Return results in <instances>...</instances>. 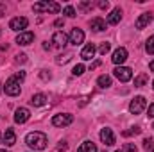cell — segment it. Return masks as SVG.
I'll return each mask as SVG.
<instances>
[{"instance_id": "6da1fadb", "label": "cell", "mask_w": 154, "mask_h": 152, "mask_svg": "<svg viewBox=\"0 0 154 152\" xmlns=\"http://www.w3.org/2000/svg\"><path fill=\"white\" fill-rule=\"evenodd\" d=\"M25 79V72H18L16 75L9 77L7 81H5V84H4V91H5V95H9V97H16V95H20V91H22V88H20V82Z\"/></svg>"}, {"instance_id": "74e56055", "label": "cell", "mask_w": 154, "mask_h": 152, "mask_svg": "<svg viewBox=\"0 0 154 152\" xmlns=\"http://www.w3.org/2000/svg\"><path fill=\"white\" fill-rule=\"evenodd\" d=\"M66 149H68V145H66L65 141H61V143L57 145V150H66Z\"/></svg>"}, {"instance_id": "2e32d148", "label": "cell", "mask_w": 154, "mask_h": 152, "mask_svg": "<svg viewBox=\"0 0 154 152\" xmlns=\"http://www.w3.org/2000/svg\"><path fill=\"white\" fill-rule=\"evenodd\" d=\"M90 27H91L95 32H100V31H104V29H106V22H104V18L97 16V18H93V20L90 22Z\"/></svg>"}, {"instance_id": "d4e9b609", "label": "cell", "mask_w": 154, "mask_h": 152, "mask_svg": "<svg viewBox=\"0 0 154 152\" xmlns=\"http://www.w3.org/2000/svg\"><path fill=\"white\" fill-rule=\"evenodd\" d=\"M63 14H66L68 18H74V16H75V9H74L72 5H66V7L63 9Z\"/></svg>"}, {"instance_id": "9a60e30c", "label": "cell", "mask_w": 154, "mask_h": 152, "mask_svg": "<svg viewBox=\"0 0 154 152\" xmlns=\"http://www.w3.org/2000/svg\"><path fill=\"white\" fill-rule=\"evenodd\" d=\"M82 41H84V32H82V31H81V29H72V32H70V43H72V45H81V43H82Z\"/></svg>"}, {"instance_id": "83f0119b", "label": "cell", "mask_w": 154, "mask_h": 152, "mask_svg": "<svg viewBox=\"0 0 154 152\" xmlns=\"http://www.w3.org/2000/svg\"><path fill=\"white\" fill-rule=\"evenodd\" d=\"M136 150H138V149H136L134 143H125L124 149H122V152H136Z\"/></svg>"}, {"instance_id": "e0dca14e", "label": "cell", "mask_w": 154, "mask_h": 152, "mask_svg": "<svg viewBox=\"0 0 154 152\" xmlns=\"http://www.w3.org/2000/svg\"><path fill=\"white\" fill-rule=\"evenodd\" d=\"M4 143L7 147H13L16 143V134H14L13 129H5V132H4Z\"/></svg>"}, {"instance_id": "1f68e13d", "label": "cell", "mask_w": 154, "mask_h": 152, "mask_svg": "<svg viewBox=\"0 0 154 152\" xmlns=\"http://www.w3.org/2000/svg\"><path fill=\"white\" fill-rule=\"evenodd\" d=\"M16 61H18V63H25V61H27V56H25V54H18V56H16Z\"/></svg>"}, {"instance_id": "f35d334b", "label": "cell", "mask_w": 154, "mask_h": 152, "mask_svg": "<svg viewBox=\"0 0 154 152\" xmlns=\"http://www.w3.org/2000/svg\"><path fill=\"white\" fill-rule=\"evenodd\" d=\"M54 25H56V27H63V25H65V22L59 18V20H56V23H54Z\"/></svg>"}, {"instance_id": "4fadbf2b", "label": "cell", "mask_w": 154, "mask_h": 152, "mask_svg": "<svg viewBox=\"0 0 154 152\" xmlns=\"http://www.w3.org/2000/svg\"><path fill=\"white\" fill-rule=\"evenodd\" d=\"M151 20H152V14H151V13H143V14H142V16H140V18L136 20L134 27L142 31V29H145V27H147V25L151 23Z\"/></svg>"}, {"instance_id": "4316f807", "label": "cell", "mask_w": 154, "mask_h": 152, "mask_svg": "<svg viewBox=\"0 0 154 152\" xmlns=\"http://www.w3.org/2000/svg\"><path fill=\"white\" fill-rule=\"evenodd\" d=\"M72 74L74 75H82L84 74V65H75L74 70H72Z\"/></svg>"}, {"instance_id": "8992f818", "label": "cell", "mask_w": 154, "mask_h": 152, "mask_svg": "<svg viewBox=\"0 0 154 152\" xmlns=\"http://www.w3.org/2000/svg\"><path fill=\"white\" fill-rule=\"evenodd\" d=\"M74 122V116L68 113H61V114H56L54 118H52V125L54 127H66V125H70Z\"/></svg>"}, {"instance_id": "603a6c76", "label": "cell", "mask_w": 154, "mask_h": 152, "mask_svg": "<svg viewBox=\"0 0 154 152\" xmlns=\"http://www.w3.org/2000/svg\"><path fill=\"white\" fill-rule=\"evenodd\" d=\"M97 82H99L100 88H109V86H111V77L109 75H100L97 79Z\"/></svg>"}, {"instance_id": "5bb4252c", "label": "cell", "mask_w": 154, "mask_h": 152, "mask_svg": "<svg viewBox=\"0 0 154 152\" xmlns=\"http://www.w3.org/2000/svg\"><path fill=\"white\" fill-rule=\"evenodd\" d=\"M95 52H97V48H95V45L93 43H88L82 50H81V57L84 59V61H90L93 56H95Z\"/></svg>"}, {"instance_id": "5b68a950", "label": "cell", "mask_w": 154, "mask_h": 152, "mask_svg": "<svg viewBox=\"0 0 154 152\" xmlns=\"http://www.w3.org/2000/svg\"><path fill=\"white\" fill-rule=\"evenodd\" d=\"M113 75L120 81V82H129L133 79V70L127 68V66H116L113 70Z\"/></svg>"}, {"instance_id": "ab89813d", "label": "cell", "mask_w": 154, "mask_h": 152, "mask_svg": "<svg viewBox=\"0 0 154 152\" xmlns=\"http://www.w3.org/2000/svg\"><path fill=\"white\" fill-rule=\"evenodd\" d=\"M43 48H45V50H50V45H48V43L45 41V43H43Z\"/></svg>"}, {"instance_id": "ee69618b", "label": "cell", "mask_w": 154, "mask_h": 152, "mask_svg": "<svg viewBox=\"0 0 154 152\" xmlns=\"http://www.w3.org/2000/svg\"><path fill=\"white\" fill-rule=\"evenodd\" d=\"M152 88H154V82H152Z\"/></svg>"}, {"instance_id": "277c9868", "label": "cell", "mask_w": 154, "mask_h": 152, "mask_svg": "<svg viewBox=\"0 0 154 152\" xmlns=\"http://www.w3.org/2000/svg\"><path fill=\"white\" fill-rule=\"evenodd\" d=\"M145 106H147L145 97L138 95V97H134V99L131 100V104H129V111H131L133 114H140L143 109H145Z\"/></svg>"}, {"instance_id": "7402d4cb", "label": "cell", "mask_w": 154, "mask_h": 152, "mask_svg": "<svg viewBox=\"0 0 154 152\" xmlns=\"http://www.w3.org/2000/svg\"><path fill=\"white\" fill-rule=\"evenodd\" d=\"M147 81H149V75H147V74H140V75L134 79V88H142V86H145Z\"/></svg>"}, {"instance_id": "d590c367", "label": "cell", "mask_w": 154, "mask_h": 152, "mask_svg": "<svg viewBox=\"0 0 154 152\" xmlns=\"http://www.w3.org/2000/svg\"><path fill=\"white\" fill-rule=\"evenodd\" d=\"M99 7H100V9H108V7H109V2H108V0H106V2H99Z\"/></svg>"}, {"instance_id": "cb8c5ba5", "label": "cell", "mask_w": 154, "mask_h": 152, "mask_svg": "<svg viewBox=\"0 0 154 152\" xmlns=\"http://www.w3.org/2000/svg\"><path fill=\"white\" fill-rule=\"evenodd\" d=\"M145 50H147V54H154V36L147 39V43H145Z\"/></svg>"}, {"instance_id": "8d00e7d4", "label": "cell", "mask_w": 154, "mask_h": 152, "mask_svg": "<svg viewBox=\"0 0 154 152\" xmlns=\"http://www.w3.org/2000/svg\"><path fill=\"white\" fill-rule=\"evenodd\" d=\"M100 66V61H93L91 65H90V70H95V68H99Z\"/></svg>"}, {"instance_id": "f546056e", "label": "cell", "mask_w": 154, "mask_h": 152, "mask_svg": "<svg viewBox=\"0 0 154 152\" xmlns=\"http://www.w3.org/2000/svg\"><path fill=\"white\" fill-rule=\"evenodd\" d=\"M143 147H145V150H149V149H151V150H154L152 140H151V138H145V140H143Z\"/></svg>"}, {"instance_id": "7a4b0ae2", "label": "cell", "mask_w": 154, "mask_h": 152, "mask_svg": "<svg viewBox=\"0 0 154 152\" xmlns=\"http://www.w3.org/2000/svg\"><path fill=\"white\" fill-rule=\"evenodd\" d=\"M25 143H27L31 149H34V150H43V149L47 147V136H45L43 132H39V131L29 132V134L25 136Z\"/></svg>"}, {"instance_id": "9c48e42d", "label": "cell", "mask_w": 154, "mask_h": 152, "mask_svg": "<svg viewBox=\"0 0 154 152\" xmlns=\"http://www.w3.org/2000/svg\"><path fill=\"white\" fill-rule=\"evenodd\" d=\"M52 43H54V47H57V48H65L66 43H68V38H66V34H65L63 31H57V32L52 36Z\"/></svg>"}, {"instance_id": "60d3db41", "label": "cell", "mask_w": 154, "mask_h": 152, "mask_svg": "<svg viewBox=\"0 0 154 152\" xmlns=\"http://www.w3.org/2000/svg\"><path fill=\"white\" fill-rule=\"evenodd\" d=\"M149 68H151V72H154V61L151 63V65H149Z\"/></svg>"}, {"instance_id": "ffe728a7", "label": "cell", "mask_w": 154, "mask_h": 152, "mask_svg": "<svg viewBox=\"0 0 154 152\" xmlns=\"http://www.w3.org/2000/svg\"><path fill=\"white\" fill-rule=\"evenodd\" d=\"M79 152H97V145L93 141H82L79 147Z\"/></svg>"}, {"instance_id": "30bf717a", "label": "cell", "mask_w": 154, "mask_h": 152, "mask_svg": "<svg viewBox=\"0 0 154 152\" xmlns=\"http://www.w3.org/2000/svg\"><path fill=\"white\" fill-rule=\"evenodd\" d=\"M29 118H31V111L27 108H18L14 111V122L16 123H25Z\"/></svg>"}, {"instance_id": "ba28073f", "label": "cell", "mask_w": 154, "mask_h": 152, "mask_svg": "<svg viewBox=\"0 0 154 152\" xmlns=\"http://www.w3.org/2000/svg\"><path fill=\"white\" fill-rule=\"evenodd\" d=\"M100 140H102V143H104L106 147L115 145V134H113V131L108 129V127H104V129L100 131Z\"/></svg>"}, {"instance_id": "bcb514c9", "label": "cell", "mask_w": 154, "mask_h": 152, "mask_svg": "<svg viewBox=\"0 0 154 152\" xmlns=\"http://www.w3.org/2000/svg\"><path fill=\"white\" fill-rule=\"evenodd\" d=\"M116 152H122V150H116Z\"/></svg>"}, {"instance_id": "7bdbcfd3", "label": "cell", "mask_w": 154, "mask_h": 152, "mask_svg": "<svg viewBox=\"0 0 154 152\" xmlns=\"http://www.w3.org/2000/svg\"><path fill=\"white\" fill-rule=\"evenodd\" d=\"M0 152H7V150H0Z\"/></svg>"}, {"instance_id": "44dd1931", "label": "cell", "mask_w": 154, "mask_h": 152, "mask_svg": "<svg viewBox=\"0 0 154 152\" xmlns=\"http://www.w3.org/2000/svg\"><path fill=\"white\" fill-rule=\"evenodd\" d=\"M72 57H74L72 52H65V54H59V56L56 57V63H57V65H65V63H68Z\"/></svg>"}, {"instance_id": "3957f363", "label": "cell", "mask_w": 154, "mask_h": 152, "mask_svg": "<svg viewBox=\"0 0 154 152\" xmlns=\"http://www.w3.org/2000/svg\"><path fill=\"white\" fill-rule=\"evenodd\" d=\"M59 4H56V2H48V0H45V2H38V4H34L32 5V11L34 13H59Z\"/></svg>"}, {"instance_id": "4dcf8cb0", "label": "cell", "mask_w": 154, "mask_h": 152, "mask_svg": "<svg viewBox=\"0 0 154 152\" xmlns=\"http://www.w3.org/2000/svg\"><path fill=\"white\" fill-rule=\"evenodd\" d=\"M91 7V2H81L79 4V9H82V11H86V9H90Z\"/></svg>"}, {"instance_id": "f6af8a7d", "label": "cell", "mask_w": 154, "mask_h": 152, "mask_svg": "<svg viewBox=\"0 0 154 152\" xmlns=\"http://www.w3.org/2000/svg\"><path fill=\"white\" fill-rule=\"evenodd\" d=\"M152 129H154V123H152Z\"/></svg>"}, {"instance_id": "484cf974", "label": "cell", "mask_w": 154, "mask_h": 152, "mask_svg": "<svg viewBox=\"0 0 154 152\" xmlns=\"http://www.w3.org/2000/svg\"><path fill=\"white\" fill-rule=\"evenodd\" d=\"M140 132H142V129H140V127H133L131 131H124V132H122V136H133V134H140Z\"/></svg>"}, {"instance_id": "7dc6e473", "label": "cell", "mask_w": 154, "mask_h": 152, "mask_svg": "<svg viewBox=\"0 0 154 152\" xmlns=\"http://www.w3.org/2000/svg\"><path fill=\"white\" fill-rule=\"evenodd\" d=\"M0 34H2V32H0Z\"/></svg>"}, {"instance_id": "d6986e66", "label": "cell", "mask_w": 154, "mask_h": 152, "mask_svg": "<svg viewBox=\"0 0 154 152\" xmlns=\"http://www.w3.org/2000/svg\"><path fill=\"white\" fill-rule=\"evenodd\" d=\"M120 18H122V9H120V7H115V9L109 13V16H108V23L116 25V23L120 22Z\"/></svg>"}, {"instance_id": "836d02e7", "label": "cell", "mask_w": 154, "mask_h": 152, "mask_svg": "<svg viewBox=\"0 0 154 152\" xmlns=\"http://www.w3.org/2000/svg\"><path fill=\"white\" fill-rule=\"evenodd\" d=\"M5 9H7V7H5V4H4V2H0V18L5 14Z\"/></svg>"}, {"instance_id": "ac0fdd59", "label": "cell", "mask_w": 154, "mask_h": 152, "mask_svg": "<svg viewBox=\"0 0 154 152\" xmlns=\"http://www.w3.org/2000/svg\"><path fill=\"white\" fill-rule=\"evenodd\" d=\"M31 104H32L34 108H41V106H45V104H47V95H43V93H36V95H32V97H31Z\"/></svg>"}, {"instance_id": "d6a6232c", "label": "cell", "mask_w": 154, "mask_h": 152, "mask_svg": "<svg viewBox=\"0 0 154 152\" xmlns=\"http://www.w3.org/2000/svg\"><path fill=\"white\" fill-rule=\"evenodd\" d=\"M39 77H41L43 81H48V79H50V74H47V70H43V72L39 74Z\"/></svg>"}, {"instance_id": "b9f144b4", "label": "cell", "mask_w": 154, "mask_h": 152, "mask_svg": "<svg viewBox=\"0 0 154 152\" xmlns=\"http://www.w3.org/2000/svg\"><path fill=\"white\" fill-rule=\"evenodd\" d=\"M0 143H2V134H0Z\"/></svg>"}, {"instance_id": "e575fe53", "label": "cell", "mask_w": 154, "mask_h": 152, "mask_svg": "<svg viewBox=\"0 0 154 152\" xmlns=\"http://www.w3.org/2000/svg\"><path fill=\"white\" fill-rule=\"evenodd\" d=\"M147 113H149V118H154V102L149 106V111Z\"/></svg>"}, {"instance_id": "f1b7e54d", "label": "cell", "mask_w": 154, "mask_h": 152, "mask_svg": "<svg viewBox=\"0 0 154 152\" xmlns=\"http://www.w3.org/2000/svg\"><path fill=\"white\" fill-rule=\"evenodd\" d=\"M109 48H111V45H109V43H102V45H100V48H99V52H100L102 56H106V54L109 52Z\"/></svg>"}, {"instance_id": "52a82bcc", "label": "cell", "mask_w": 154, "mask_h": 152, "mask_svg": "<svg viewBox=\"0 0 154 152\" xmlns=\"http://www.w3.org/2000/svg\"><path fill=\"white\" fill-rule=\"evenodd\" d=\"M27 25H29V20L25 16H16V18H13L9 22L11 31H23V29H27Z\"/></svg>"}, {"instance_id": "7c38bea8", "label": "cell", "mask_w": 154, "mask_h": 152, "mask_svg": "<svg viewBox=\"0 0 154 152\" xmlns=\"http://www.w3.org/2000/svg\"><path fill=\"white\" fill-rule=\"evenodd\" d=\"M111 59H113V63H115V65H122V63L127 59V50H125L124 47L116 48L115 52H113V57H111Z\"/></svg>"}, {"instance_id": "8fae6325", "label": "cell", "mask_w": 154, "mask_h": 152, "mask_svg": "<svg viewBox=\"0 0 154 152\" xmlns=\"http://www.w3.org/2000/svg\"><path fill=\"white\" fill-rule=\"evenodd\" d=\"M34 41V32H31V31H25V32H20L18 36H16V43L18 45H31Z\"/></svg>"}]
</instances>
